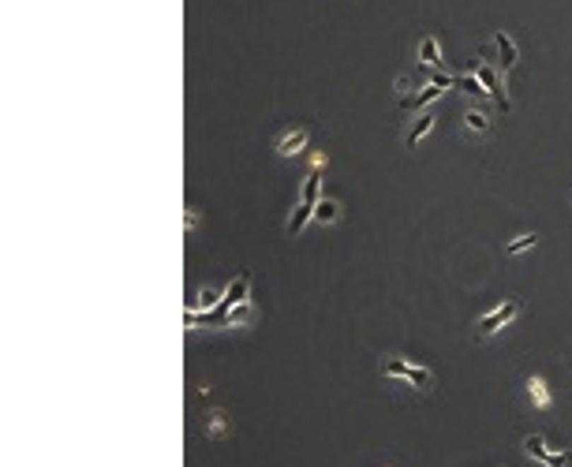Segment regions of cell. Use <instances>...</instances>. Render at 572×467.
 <instances>
[{
    "instance_id": "6da1fadb",
    "label": "cell",
    "mask_w": 572,
    "mask_h": 467,
    "mask_svg": "<svg viewBox=\"0 0 572 467\" xmlns=\"http://www.w3.org/2000/svg\"><path fill=\"white\" fill-rule=\"evenodd\" d=\"M520 314V300H509V303H501L498 310H490V314L475 326V336H490V333H498L501 326H509V321Z\"/></svg>"
},
{
    "instance_id": "7a4b0ae2",
    "label": "cell",
    "mask_w": 572,
    "mask_h": 467,
    "mask_svg": "<svg viewBox=\"0 0 572 467\" xmlns=\"http://www.w3.org/2000/svg\"><path fill=\"white\" fill-rule=\"evenodd\" d=\"M475 75H479V79H483L486 94H490L494 101H498V105H501L505 112H509V94H505V90H501V79H498V71H494L490 64H479V60H475Z\"/></svg>"
},
{
    "instance_id": "3957f363",
    "label": "cell",
    "mask_w": 572,
    "mask_h": 467,
    "mask_svg": "<svg viewBox=\"0 0 572 467\" xmlns=\"http://www.w3.org/2000/svg\"><path fill=\"white\" fill-rule=\"evenodd\" d=\"M303 146H307V127H296V131H288L277 142V153L281 158H292V153H300Z\"/></svg>"
},
{
    "instance_id": "277c9868",
    "label": "cell",
    "mask_w": 572,
    "mask_h": 467,
    "mask_svg": "<svg viewBox=\"0 0 572 467\" xmlns=\"http://www.w3.org/2000/svg\"><path fill=\"white\" fill-rule=\"evenodd\" d=\"M419 60H423V68H441V49L434 34H426L419 42Z\"/></svg>"
},
{
    "instance_id": "5b68a950",
    "label": "cell",
    "mask_w": 572,
    "mask_h": 467,
    "mask_svg": "<svg viewBox=\"0 0 572 467\" xmlns=\"http://www.w3.org/2000/svg\"><path fill=\"white\" fill-rule=\"evenodd\" d=\"M494 45H498V53H501L498 68H501V71H509L513 64H516V45H513V37H509V34H494Z\"/></svg>"
},
{
    "instance_id": "8992f818",
    "label": "cell",
    "mask_w": 572,
    "mask_h": 467,
    "mask_svg": "<svg viewBox=\"0 0 572 467\" xmlns=\"http://www.w3.org/2000/svg\"><path fill=\"white\" fill-rule=\"evenodd\" d=\"M441 94H445V86H441V83H431V86H423L415 97H408V109H423V105H431V101H438Z\"/></svg>"
},
{
    "instance_id": "52a82bcc",
    "label": "cell",
    "mask_w": 572,
    "mask_h": 467,
    "mask_svg": "<svg viewBox=\"0 0 572 467\" xmlns=\"http://www.w3.org/2000/svg\"><path fill=\"white\" fill-rule=\"evenodd\" d=\"M464 127H467V131H475V135H486L490 131V116L483 109H467L464 112Z\"/></svg>"
},
{
    "instance_id": "ba28073f",
    "label": "cell",
    "mask_w": 572,
    "mask_h": 467,
    "mask_svg": "<svg viewBox=\"0 0 572 467\" xmlns=\"http://www.w3.org/2000/svg\"><path fill=\"white\" fill-rule=\"evenodd\" d=\"M434 120H438V116H431V112H426V116H419V120H415V127L404 135V142H408V146H415L419 138H426V135H431V131H434Z\"/></svg>"
},
{
    "instance_id": "9c48e42d",
    "label": "cell",
    "mask_w": 572,
    "mask_h": 467,
    "mask_svg": "<svg viewBox=\"0 0 572 467\" xmlns=\"http://www.w3.org/2000/svg\"><path fill=\"white\" fill-rule=\"evenodd\" d=\"M524 452H527V456H535V460H542V463H550V456H554V452L546 449V441H542L539 434L524 437Z\"/></svg>"
},
{
    "instance_id": "30bf717a",
    "label": "cell",
    "mask_w": 572,
    "mask_h": 467,
    "mask_svg": "<svg viewBox=\"0 0 572 467\" xmlns=\"http://www.w3.org/2000/svg\"><path fill=\"white\" fill-rule=\"evenodd\" d=\"M310 217H315V206H310V202H300V206H296V213H292V220H288V236L303 232V225H307Z\"/></svg>"
},
{
    "instance_id": "8fae6325",
    "label": "cell",
    "mask_w": 572,
    "mask_h": 467,
    "mask_svg": "<svg viewBox=\"0 0 572 467\" xmlns=\"http://www.w3.org/2000/svg\"><path fill=\"white\" fill-rule=\"evenodd\" d=\"M527 396H531V404H535V408H550V393H546V382L542 378H531L527 382Z\"/></svg>"
},
{
    "instance_id": "7c38bea8",
    "label": "cell",
    "mask_w": 572,
    "mask_h": 467,
    "mask_svg": "<svg viewBox=\"0 0 572 467\" xmlns=\"http://www.w3.org/2000/svg\"><path fill=\"white\" fill-rule=\"evenodd\" d=\"M337 213H341V206H337L333 199H318V206H315V220H322V225H333Z\"/></svg>"
},
{
    "instance_id": "4fadbf2b",
    "label": "cell",
    "mask_w": 572,
    "mask_h": 467,
    "mask_svg": "<svg viewBox=\"0 0 572 467\" xmlns=\"http://www.w3.org/2000/svg\"><path fill=\"white\" fill-rule=\"evenodd\" d=\"M255 318V307H251V300L247 303H240V307H232L228 314H225V326H243V321H251Z\"/></svg>"
},
{
    "instance_id": "5bb4252c",
    "label": "cell",
    "mask_w": 572,
    "mask_h": 467,
    "mask_svg": "<svg viewBox=\"0 0 572 467\" xmlns=\"http://www.w3.org/2000/svg\"><path fill=\"white\" fill-rule=\"evenodd\" d=\"M318 199H322V179H318V168H315V172L303 179V202L318 206Z\"/></svg>"
},
{
    "instance_id": "9a60e30c",
    "label": "cell",
    "mask_w": 572,
    "mask_h": 467,
    "mask_svg": "<svg viewBox=\"0 0 572 467\" xmlns=\"http://www.w3.org/2000/svg\"><path fill=\"white\" fill-rule=\"evenodd\" d=\"M457 86L464 90L467 97H483V94H486V86H483V79H479V75H460Z\"/></svg>"
},
{
    "instance_id": "2e32d148",
    "label": "cell",
    "mask_w": 572,
    "mask_h": 467,
    "mask_svg": "<svg viewBox=\"0 0 572 467\" xmlns=\"http://www.w3.org/2000/svg\"><path fill=\"white\" fill-rule=\"evenodd\" d=\"M535 243H539V236H535V232H524V236H516V240H513L505 251H509V254H524V251H531V247H535Z\"/></svg>"
},
{
    "instance_id": "e0dca14e",
    "label": "cell",
    "mask_w": 572,
    "mask_h": 467,
    "mask_svg": "<svg viewBox=\"0 0 572 467\" xmlns=\"http://www.w3.org/2000/svg\"><path fill=\"white\" fill-rule=\"evenodd\" d=\"M217 303H221V295H217L214 288H202V292L191 300V307H202V310H217Z\"/></svg>"
},
{
    "instance_id": "ac0fdd59",
    "label": "cell",
    "mask_w": 572,
    "mask_h": 467,
    "mask_svg": "<svg viewBox=\"0 0 572 467\" xmlns=\"http://www.w3.org/2000/svg\"><path fill=\"white\" fill-rule=\"evenodd\" d=\"M225 430H228V419H225V415H210V422H206V434H210V437H221Z\"/></svg>"
},
{
    "instance_id": "d6986e66",
    "label": "cell",
    "mask_w": 572,
    "mask_h": 467,
    "mask_svg": "<svg viewBox=\"0 0 572 467\" xmlns=\"http://www.w3.org/2000/svg\"><path fill=\"white\" fill-rule=\"evenodd\" d=\"M546 467H572V452H554Z\"/></svg>"
}]
</instances>
